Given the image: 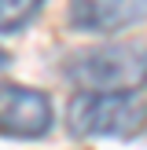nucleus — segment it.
<instances>
[{
    "mask_svg": "<svg viewBox=\"0 0 147 150\" xmlns=\"http://www.w3.org/2000/svg\"><path fill=\"white\" fill-rule=\"evenodd\" d=\"M55 125L51 99L37 88L0 81V136L7 139H41Z\"/></svg>",
    "mask_w": 147,
    "mask_h": 150,
    "instance_id": "obj_3",
    "label": "nucleus"
},
{
    "mask_svg": "<svg viewBox=\"0 0 147 150\" xmlns=\"http://www.w3.org/2000/svg\"><path fill=\"white\" fill-rule=\"evenodd\" d=\"M66 81L81 92H132L147 84V44H99L77 48L63 59Z\"/></svg>",
    "mask_w": 147,
    "mask_h": 150,
    "instance_id": "obj_1",
    "label": "nucleus"
},
{
    "mask_svg": "<svg viewBox=\"0 0 147 150\" xmlns=\"http://www.w3.org/2000/svg\"><path fill=\"white\" fill-rule=\"evenodd\" d=\"M4 66H7V51L0 48V70H4Z\"/></svg>",
    "mask_w": 147,
    "mask_h": 150,
    "instance_id": "obj_6",
    "label": "nucleus"
},
{
    "mask_svg": "<svg viewBox=\"0 0 147 150\" xmlns=\"http://www.w3.org/2000/svg\"><path fill=\"white\" fill-rule=\"evenodd\" d=\"M48 0H0V33H19L41 15Z\"/></svg>",
    "mask_w": 147,
    "mask_h": 150,
    "instance_id": "obj_5",
    "label": "nucleus"
},
{
    "mask_svg": "<svg viewBox=\"0 0 147 150\" xmlns=\"http://www.w3.org/2000/svg\"><path fill=\"white\" fill-rule=\"evenodd\" d=\"M147 18V0H70V26L77 33L110 37Z\"/></svg>",
    "mask_w": 147,
    "mask_h": 150,
    "instance_id": "obj_4",
    "label": "nucleus"
},
{
    "mask_svg": "<svg viewBox=\"0 0 147 150\" xmlns=\"http://www.w3.org/2000/svg\"><path fill=\"white\" fill-rule=\"evenodd\" d=\"M66 125L77 139H132L147 128V103L132 92H81L66 110Z\"/></svg>",
    "mask_w": 147,
    "mask_h": 150,
    "instance_id": "obj_2",
    "label": "nucleus"
}]
</instances>
